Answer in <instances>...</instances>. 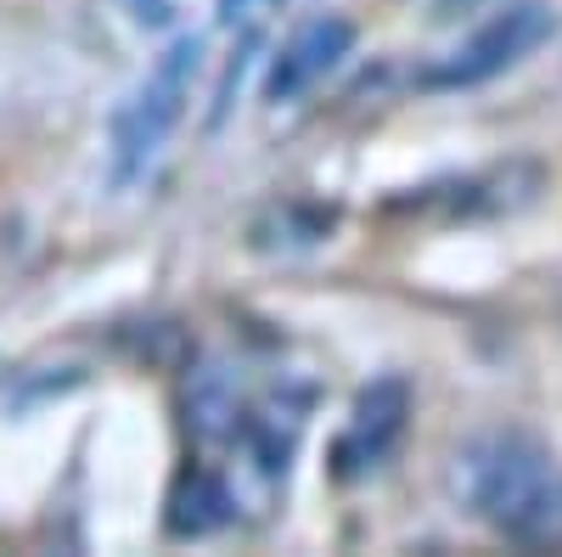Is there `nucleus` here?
I'll use <instances>...</instances> for the list:
<instances>
[{"label": "nucleus", "instance_id": "6", "mask_svg": "<svg viewBox=\"0 0 562 557\" xmlns=\"http://www.w3.org/2000/svg\"><path fill=\"white\" fill-rule=\"evenodd\" d=\"M237 519V495L220 474H186L169 495V535L180 541H198V535H214Z\"/></svg>", "mask_w": 562, "mask_h": 557}, {"label": "nucleus", "instance_id": "8", "mask_svg": "<svg viewBox=\"0 0 562 557\" xmlns=\"http://www.w3.org/2000/svg\"><path fill=\"white\" fill-rule=\"evenodd\" d=\"M124 7H130V18L140 23V29H164L175 12H169V0H124Z\"/></svg>", "mask_w": 562, "mask_h": 557}, {"label": "nucleus", "instance_id": "1", "mask_svg": "<svg viewBox=\"0 0 562 557\" xmlns=\"http://www.w3.org/2000/svg\"><path fill=\"white\" fill-rule=\"evenodd\" d=\"M467 506L518 546H562V461L529 434H484L456 456Z\"/></svg>", "mask_w": 562, "mask_h": 557}, {"label": "nucleus", "instance_id": "4", "mask_svg": "<svg viewBox=\"0 0 562 557\" xmlns=\"http://www.w3.org/2000/svg\"><path fill=\"white\" fill-rule=\"evenodd\" d=\"M405 428H411V383L405 378H378L371 389H360V400L349 411V428L333 445V474L338 479L378 474L400 450Z\"/></svg>", "mask_w": 562, "mask_h": 557}, {"label": "nucleus", "instance_id": "3", "mask_svg": "<svg viewBox=\"0 0 562 557\" xmlns=\"http://www.w3.org/2000/svg\"><path fill=\"white\" fill-rule=\"evenodd\" d=\"M551 34H557V12L546 7V0H518V7H506L490 23H479L445 63H434L428 74H422V85H434V90L490 85L495 74H506V68H518L524 57H535Z\"/></svg>", "mask_w": 562, "mask_h": 557}, {"label": "nucleus", "instance_id": "7", "mask_svg": "<svg viewBox=\"0 0 562 557\" xmlns=\"http://www.w3.org/2000/svg\"><path fill=\"white\" fill-rule=\"evenodd\" d=\"M186 411H192V428L198 439H237L243 434V405H237V389L220 366L198 371L192 394H186Z\"/></svg>", "mask_w": 562, "mask_h": 557}, {"label": "nucleus", "instance_id": "5", "mask_svg": "<svg viewBox=\"0 0 562 557\" xmlns=\"http://www.w3.org/2000/svg\"><path fill=\"white\" fill-rule=\"evenodd\" d=\"M349 45H355V23H349V18H338V12L310 18V23L276 52L270 79H265V97H270V102H299L304 90H315L326 74L349 57Z\"/></svg>", "mask_w": 562, "mask_h": 557}, {"label": "nucleus", "instance_id": "2", "mask_svg": "<svg viewBox=\"0 0 562 557\" xmlns=\"http://www.w3.org/2000/svg\"><path fill=\"white\" fill-rule=\"evenodd\" d=\"M198 63H203V45L192 34L169 40V52L135 85V97L113 113V186H130L135 175H147V164L164 153L186 102H192Z\"/></svg>", "mask_w": 562, "mask_h": 557}, {"label": "nucleus", "instance_id": "9", "mask_svg": "<svg viewBox=\"0 0 562 557\" xmlns=\"http://www.w3.org/2000/svg\"><path fill=\"white\" fill-rule=\"evenodd\" d=\"M259 7H270V0H220V18L237 23V18H254Z\"/></svg>", "mask_w": 562, "mask_h": 557}]
</instances>
